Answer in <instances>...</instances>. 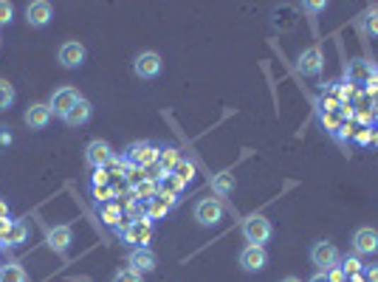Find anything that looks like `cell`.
Listing matches in <instances>:
<instances>
[{
	"label": "cell",
	"mask_w": 378,
	"mask_h": 282,
	"mask_svg": "<svg viewBox=\"0 0 378 282\" xmlns=\"http://www.w3.org/2000/svg\"><path fill=\"white\" fill-rule=\"evenodd\" d=\"M159 150L153 141H133L127 150H125V164L127 167H142V170H150L159 164Z\"/></svg>",
	"instance_id": "cell-1"
},
{
	"label": "cell",
	"mask_w": 378,
	"mask_h": 282,
	"mask_svg": "<svg viewBox=\"0 0 378 282\" xmlns=\"http://www.w3.org/2000/svg\"><path fill=\"white\" fill-rule=\"evenodd\" d=\"M271 235H274V229L265 215H248L243 221V237L248 240V246H263L271 240Z\"/></svg>",
	"instance_id": "cell-2"
},
{
	"label": "cell",
	"mask_w": 378,
	"mask_h": 282,
	"mask_svg": "<svg viewBox=\"0 0 378 282\" xmlns=\"http://www.w3.org/2000/svg\"><path fill=\"white\" fill-rule=\"evenodd\" d=\"M122 237H125V243H130L133 249H147V243H150V237H153V221L144 215V218H136L133 223H127L125 229H122Z\"/></svg>",
	"instance_id": "cell-3"
},
{
	"label": "cell",
	"mask_w": 378,
	"mask_h": 282,
	"mask_svg": "<svg viewBox=\"0 0 378 282\" xmlns=\"http://www.w3.org/2000/svg\"><path fill=\"white\" fill-rule=\"evenodd\" d=\"M161 71H164V62H161L159 51H142L133 59V74L139 79H156V76H161Z\"/></svg>",
	"instance_id": "cell-4"
},
{
	"label": "cell",
	"mask_w": 378,
	"mask_h": 282,
	"mask_svg": "<svg viewBox=\"0 0 378 282\" xmlns=\"http://www.w3.org/2000/svg\"><path fill=\"white\" fill-rule=\"evenodd\" d=\"M79 99H82V96H79V90H76V88H71V85H62V88H57V90L51 93V102H48V107H51V113H54V116L65 119V116L71 113V107H74Z\"/></svg>",
	"instance_id": "cell-5"
},
{
	"label": "cell",
	"mask_w": 378,
	"mask_h": 282,
	"mask_svg": "<svg viewBox=\"0 0 378 282\" xmlns=\"http://www.w3.org/2000/svg\"><path fill=\"white\" fill-rule=\"evenodd\" d=\"M311 263H314L316 269H322V271H331V269H336V266L342 263V254H339V249H336L333 243L319 240V243L311 249Z\"/></svg>",
	"instance_id": "cell-6"
},
{
	"label": "cell",
	"mask_w": 378,
	"mask_h": 282,
	"mask_svg": "<svg viewBox=\"0 0 378 282\" xmlns=\"http://www.w3.org/2000/svg\"><path fill=\"white\" fill-rule=\"evenodd\" d=\"M113 158H116V155H113L110 144L102 141V139H93V141L85 147V164H88L91 170H105Z\"/></svg>",
	"instance_id": "cell-7"
},
{
	"label": "cell",
	"mask_w": 378,
	"mask_h": 282,
	"mask_svg": "<svg viewBox=\"0 0 378 282\" xmlns=\"http://www.w3.org/2000/svg\"><path fill=\"white\" fill-rule=\"evenodd\" d=\"M297 68L302 76H319L322 68H325V57H322V48L319 45H311V48H302V54L297 57Z\"/></svg>",
	"instance_id": "cell-8"
},
{
	"label": "cell",
	"mask_w": 378,
	"mask_h": 282,
	"mask_svg": "<svg viewBox=\"0 0 378 282\" xmlns=\"http://www.w3.org/2000/svg\"><path fill=\"white\" fill-rule=\"evenodd\" d=\"M195 221H197L200 226H217V223L223 221V206H220V201H214V198L197 201V204H195Z\"/></svg>",
	"instance_id": "cell-9"
},
{
	"label": "cell",
	"mask_w": 378,
	"mask_h": 282,
	"mask_svg": "<svg viewBox=\"0 0 378 282\" xmlns=\"http://www.w3.org/2000/svg\"><path fill=\"white\" fill-rule=\"evenodd\" d=\"M51 17H54V6L48 0H34L25 6V23L31 28H45L51 23Z\"/></svg>",
	"instance_id": "cell-10"
},
{
	"label": "cell",
	"mask_w": 378,
	"mask_h": 282,
	"mask_svg": "<svg viewBox=\"0 0 378 282\" xmlns=\"http://www.w3.org/2000/svg\"><path fill=\"white\" fill-rule=\"evenodd\" d=\"M85 57H88V51H85V45L76 42V40L62 42L59 51H57V59H59L62 68H79V65L85 62Z\"/></svg>",
	"instance_id": "cell-11"
},
{
	"label": "cell",
	"mask_w": 378,
	"mask_h": 282,
	"mask_svg": "<svg viewBox=\"0 0 378 282\" xmlns=\"http://www.w3.org/2000/svg\"><path fill=\"white\" fill-rule=\"evenodd\" d=\"M345 79L350 85H370L376 79V68L367 59H350L345 68Z\"/></svg>",
	"instance_id": "cell-12"
},
{
	"label": "cell",
	"mask_w": 378,
	"mask_h": 282,
	"mask_svg": "<svg viewBox=\"0 0 378 282\" xmlns=\"http://www.w3.org/2000/svg\"><path fill=\"white\" fill-rule=\"evenodd\" d=\"M265 263H268V254H265V249H263V246H246V249L240 252V269H243V271H248V274L263 271V269H265Z\"/></svg>",
	"instance_id": "cell-13"
},
{
	"label": "cell",
	"mask_w": 378,
	"mask_h": 282,
	"mask_svg": "<svg viewBox=\"0 0 378 282\" xmlns=\"http://www.w3.org/2000/svg\"><path fill=\"white\" fill-rule=\"evenodd\" d=\"M353 252H356L359 257H370V254H376L378 252V232L376 229H370V226L359 229V232L353 235Z\"/></svg>",
	"instance_id": "cell-14"
},
{
	"label": "cell",
	"mask_w": 378,
	"mask_h": 282,
	"mask_svg": "<svg viewBox=\"0 0 378 282\" xmlns=\"http://www.w3.org/2000/svg\"><path fill=\"white\" fill-rule=\"evenodd\" d=\"M51 116H54V113H51V107H48V105L34 102V105H28V107H25L23 122H25V127H31V130H42V127H48Z\"/></svg>",
	"instance_id": "cell-15"
},
{
	"label": "cell",
	"mask_w": 378,
	"mask_h": 282,
	"mask_svg": "<svg viewBox=\"0 0 378 282\" xmlns=\"http://www.w3.org/2000/svg\"><path fill=\"white\" fill-rule=\"evenodd\" d=\"M127 266H130L136 274H150V271H156L159 257H156L150 249H133L130 257H127Z\"/></svg>",
	"instance_id": "cell-16"
},
{
	"label": "cell",
	"mask_w": 378,
	"mask_h": 282,
	"mask_svg": "<svg viewBox=\"0 0 378 282\" xmlns=\"http://www.w3.org/2000/svg\"><path fill=\"white\" fill-rule=\"evenodd\" d=\"M45 243H48V249L54 254H68V249H71V226H54V229H48Z\"/></svg>",
	"instance_id": "cell-17"
},
{
	"label": "cell",
	"mask_w": 378,
	"mask_h": 282,
	"mask_svg": "<svg viewBox=\"0 0 378 282\" xmlns=\"http://www.w3.org/2000/svg\"><path fill=\"white\" fill-rule=\"evenodd\" d=\"M91 116H93V105H91L88 99H79L62 122H65L68 127H82V124H88V122H91Z\"/></svg>",
	"instance_id": "cell-18"
},
{
	"label": "cell",
	"mask_w": 378,
	"mask_h": 282,
	"mask_svg": "<svg viewBox=\"0 0 378 282\" xmlns=\"http://www.w3.org/2000/svg\"><path fill=\"white\" fill-rule=\"evenodd\" d=\"M176 204H178V198H170V195H161V192H159V195H156V198L147 204V218H150V221H156V218H164V215H167V212H170Z\"/></svg>",
	"instance_id": "cell-19"
},
{
	"label": "cell",
	"mask_w": 378,
	"mask_h": 282,
	"mask_svg": "<svg viewBox=\"0 0 378 282\" xmlns=\"http://www.w3.org/2000/svg\"><path fill=\"white\" fill-rule=\"evenodd\" d=\"M181 158H184L181 150H176V147H161V150H159V167H161V172H173V167H176Z\"/></svg>",
	"instance_id": "cell-20"
},
{
	"label": "cell",
	"mask_w": 378,
	"mask_h": 282,
	"mask_svg": "<svg viewBox=\"0 0 378 282\" xmlns=\"http://www.w3.org/2000/svg\"><path fill=\"white\" fill-rule=\"evenodd\" d=\"M184 189V184L173 175V172H161V178H159V192L161 195H170V198H178V192Z\"/></svg>",
	"instance_id": "cell-21"
},
{
	"label": "cell",
	"mask_w": 378,
	"mask_h": 282,
	"mask_svg": "<svg viewBox=\"0 0 378 282\" xmlns=\"http://www.w3.org/2000/svg\"><path fill=\"white\" fill-rule=\"evenodd\" d=\"M156 195H159V181H153V178H144V181L133 189V198L142 201V204H150Z\"/></svg>",
	"instance_id": "cell-22"
},
{
	"label": "cell",
	"mask_w": 378,
	"mask_h": 282,
	"mask_svg": "<svg viewBox=\"0 0 378 282\" xmlns=\"http://www.w3.org/2000/svg\"><path fill=\"white\" fill-rule=\"evenodd\" d=\"M28 240V226L23 223V221H17V223H11V232L6 235V240H3V246H8V249H14V246H23Z\"/></svg>",
	"instance_id": "cell-23"
},
{
	"label": "cell",
	"mask_w": 378,
	"mask_h": 282,
	"mask_svg": "<svg viewBox=\"0 0 378 282\" xmlns=\"http://www.w3.org/2000/svg\"><path fill=\"white\" fill-rule=\"evenodd\" d=\"M234 187H237V181H234L231 172H217V175L212 178V189H214L217 195H231Z\"/></svg>",
	"instance_id": "cell-24"
},
{
	"label": "cell",
	"mask_w": 378,
	"mask_h": 282,
	"mask_svg": "<svg viewBox=\"0 0 378 282\" xmlns=\"http://www.w3.org/2000/svg\"><path fill=\"white\" fill-rule=\"evenodd\" d=\"M173 175H176V178H178V181L184 184V187H187L189 181L195 178V164H192L189 158H181V161H178V164L173 167Z\"/></svg>",
	"instance_id": "cell-25"
},
{
	"label": "cell",
	"mask_w": 378,
	"mask_h": 282,
	"mask_svg": "<svg viewBox=\"0 0 378 282\" xmlns=\"http://www.w3.org/2000/svg\"><path fill=\"white\" fill-rule=\"evenodd\" d=\"M339 269L345 271V277H356V274H365V269H362V260H359V254H350V257H345Z\"/></svg>",
	"instance_id": "cell-26"
},
{
	"label": "cell",
	"mask_w": 378,
	"mask_h": 282,
	"mask_svg": "<svg viewBox=\"0 0 378 282\" xmlns=\"http://www.w3.org/2000/svg\"><path fill=\"white\" fill-rule=\"evenodd\" d=\"M14 105V85L8 79H0V110H8Z\"/></svg>",
	"instance_id": "cell-27"
},
{
	"label": "cell",
	"mask_w": 378,
	"mask_h": 282,
	"mask_svg": "<svg viewBox=\"0 0 378 282\" xmlns=\"http://www.w3.org/2000/svg\"><path fill=\"white\" fill-rule=\"evenodd\" d=\"M3 282H25V271L20 263H8L3 266Z\"/></svg>",
	"instance_id": "cell-28"
},
{
	"label": "cell",
	"mask_w": 378,
	"mask_h": 282,
	"mask_svg": "<svg viewBox=\"0 0 378 282\" xmlns=\"http://www.w3.org/2000/svg\"><path fill=\"white\" fill-rule=\"evenodd\" d=\"M102 221H105L108 226H119V221H122V206H116V204L102 206Z\"/></svg>",
	"instance_id": "cell-29"
},
{
	"label": "cell",
	"mask_w": 378,
	"mask_h": 282,
	"mask_svg": "<svg viewBox=\"0 0 378 282\" xmlns=\"http://www.w3.org/2000/svg\"><path fill=\"white\" fill-rule=\"evenodd\" d=\"M11 20H14V6L8 0H0V28L11 25Z\"/></svg>",
	"instance_id": "cell-30"
},
{
	"label": "cell",
	"mask_w": 378,
	"mask_h": 282,
	"mask_svg": "<svg viewBox=\"0 0 378 282\" xmlns=\"http://www.w3.org/2000/svg\"><path fill=\"white\" fill-rule=\"evenodd\" d=\"M144 178H147V175H144V170H142V167H127V184H130L133 189H136Z\"/></svg>",
	"instance_id": "cell-31"
},
{
	"label": "cell",
	"mask_w": 378,
	"mask_h": 282,
	"mask_svg": "<svg viewBox=\"0 0 378 282\" xmlns=\"http://www.w3.org/2000/svg\"><path fill=\"white\" fill-rule=\"evenodd\" d=\"M113 282H144V280H142V274H136L133 269H122V271H116Z\"/></svg>",
	"instance_id": "cell-32"
},
{
	"label": "cell",
	"mask_w": 378,
	"mask_h": 282,
	"mask_svg": "<svg viewBox=\"0 0 378 282\" xmlns=\"http://www.w3.org/2000/svg\"><path fill=\"white\" fill-rule=\"evenodd\" d=\"M93 198H96V204L110 201L113 198V187H93Z\"/></svg>",
	"instance_id": "cell-33"
},
{
	"label": "cell",
	"mask_w": 378,
	"mask_h": 282,
	"mask_svg": "<svg viewBox=\"0 0 378 282\" xmlns=\"http://www.w3.org/2000/svg\"><path fill=\"white\" fill-rule=\"evenodd\" d=\"M365 28H367L370 34H378V8H370V11H367V17H365Z\"/></svg>",
	"instance_id": "cell-34"
},
{
	"label": "cell",
	"mask_w": 378,
	"mask_h": 282,
	"mask_svg": "<svg viewBox=\"0 0 378 282\" xmlns=\"http://www.w3.org/2000/svg\"><path fill=\"white\" fill-rule=\"evenodd\" d=\"M11 141H14V136H11V127L0 124V150H6V147H8Z\"/></svg>",
	"instance_id": "cell-35"
},
{
	"label": "cell",
	"mask_w": 378,
	"mask_h": 282,
	"mask_svg": "<svg viewBox=\"0 0 378 282\" xmlns=\"http://www.w3.org/2000/svg\"><path fill=\"white\" fill-rule=\"evenodd\" d=\"M302 8H308V11H325L328 3L325 0H311V3H302Z\"/></svg>",
	"instance_id": "cell-36"
},
{
	"label": "cell",
	"mask_w": 378,
	"mask_h": 282,
	"mask_svg": "<svg viewBox=\"0 0 378 282\" xmlns=\"http://www.w3.org/2000/svg\"><path fill=\"white\" fill-rule=\"evenodd\" d=\"M325 274H328V280L331 282H345L348 280V277H345V271H342L339 266H336V269H331V271H325Z\"/></svg>",
	"instance_id": "cell-37"
},
{
	"label": "cell",
	"mask_w": 378,
	"mask_h": 282,
	"mask_svg": "<svg viewBox=\"0 0 378 282\" xmlns=\"http://www.w3.org/2000/svg\"><path fill=\"white\" fill-rule=\"evenodd\" d=\"M365 277H367V282H378V266L367 269V271H365Z\"/></svg>",
	"instance_id": "cell-38"
},
{
	"label": "cell",
	"mask_w": 378,
	"mask_h": 282,
	"mask_svg": "<svg viewBox=\"0 0 378 282\" xmlns=\"http://www.w3.org/2000/svg\"><path fill=\"white\" fill-rule=\"evenodd\" d=\"M0 221H8V204L0 201Z\"/></svg>",
	"instance_id": "cell-39"
},
{
	"label": "cell",
	"mask_w": 378,
	"mask_h": 282,
	"mask_svg": "<svg viewBox=\"0 0 378 282\" xmlns=\"http://www.w3.org/2000/svg\"><path fill=\"white\" fill-rule=\"evenodd\" d=\"M308 282H331V280H328V274H325V271H319V274H314Z\"/></svg>",
	"instance_id": "cell-40"
},
{
	"label": "cell",
	"mask_w": 378,
	"mask_h": 282,
	"mask_svg": "<svg viewBox=\"0 0 378 282\" xmlns=\"http://www.w3.org/2000/svg\"><path fill=\"white\" fill-rule=\"evenodd\" d=\"M345 282H367V277L365 274H356V277H348Z\"/></svg>",
	"instance_id": "cell-41"
},
{
	"label": "cell",
	"mask_w": 378,
	"mask_h": 282,
	"mask_svg": "<svg viewBox=\"0 0 378 282\" xmlns=\"http://www.w3.org/2000/svg\"><path fill=\"white\" fill-rule=\"evenodd\" d=\"M282 282H302V280H297V277H285Z\"/></svg>",
	"instance_id": "cell-42"
},
{
	"label": "cell",
	"mask_w": 378,
	"mask_h": 282,
	"mask_svg": "<svg viewBox=\"0 0 378 282\" xmlns=\"http://www.w3.org/2000/svg\"><path fill=\"white\" fill-rule=\"evenodd\" d=\"M0 282H3V269H0Z\"/></svg>",
	"instance_id": "cell-43"
},
{
	"label": "cell",
	"mask_w": 378,
	"mask_h": 282,
	"mask_svg": "<svg viewBox=\"0 0 378 282\" xmlns=\"http://www.w3.org/2000/svg\"><path fill=\"white\" fill-rule=\"evenodd\" d=\"M0 45H3V37H0Z\"/></svg>",
	"instance_id": "cell-44"
}]
</instances>
